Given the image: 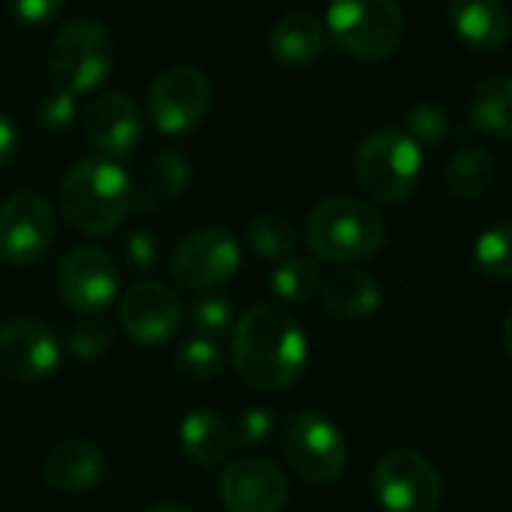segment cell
<instances>
[{"label":"cell","instance_id":"cell-1","mask_svg":"<svg viewBox=\"0 0 512 512\" xmlns=\"http://www.w3.org/2000/svg\"><path fill=\"white\" fill-rule=\"evenodd\" d=\"M231 360L249 387L276 393L288 390L303 375L309 342L288 309L261 303L234 324Z\"/></svg>","mask_w":512,"mask_h":512},{"label":"cell","instance_id":"cell-2","mask_svg":"<svg viewBox=\"0 0 512 512\" xmlns=\"http://www.w3.org/2000/svg\"><path fill=\"white\" fill-rule=\"evenodd\" d=\"M57 204L63 219L75 231L87 237H102L117 231L135 207V186L114 159L93 156L75 162L63 174Z\"/></svg>","mask_w":512,"mask_h":512},{"label":"cell","instance_id":"cell-3","mask_svg":"<svg viewBox=\"0 0 512 512\" xmlns=\"http://www.w3.org/2000/svg\"><path fill=\"white\" fill-rule=\"evenodd\" d=\"M306 243L327 264H357L384 249L387 222L369 201L333 195L309 213Z\"/></svg>","mask_w":512,"mask_h":512},{"label":"cell","instance_id":"cell-4","mask_svg":"<svg viewBox=\"0 0 512 512\" xmlns=\"http://www.w3.org/2000/svg\"><path fill=\"white\" fill-rule=\"evenodd\" d=\"M423 171V147L402 129H378L363 138L354 156V177L360 189L378 204L405 201Z\"/></svg>","mask_w":512,"mask_h":512},{"label":"cell","instance_id":"cell-5","mask_svg":"<svg viewBox=\"0 0 512 512\" xmlns=\"http://www.w3.org/2000/svg\"><path fill=\"white\" fill-rule=\"evenodd\" d=\"M324 30L345 54L378 63L399 51L405 12L399 0H333Z\"/></svg>","mask_w":512,"mask_h":512},{"label":"cell","instance_id":"cell-6","mask_svg":"<svg viewBox=\"0 0 512 512\" xmlns=\"http://www.w3.org/2000/svg\"><path fill=\"white\" fill-rule=\"evenodd\" d=\"M114 66V42L108 30L93 18H75L66 21L48 48V69L57 90L72 93L75 99L81 93L96 90Z\"/></svg>","mask_w":512,"mask_h":512},{"label":"cell","instance_id":"cell-7","mask_svg":"<svg viewBox=\"0 0 512 512\" xmlns=\"http://www.w3.org/2000/svg\"><path fill=\"white\" fill-rule=\"evenodd\" d=\"M282 450L291 471L312 486H330L348 468V441L342 429L318 411L288 417L282 429Z\"/></svg>","mask_w":512,"mask_h":512},{"label":"cell","instance_id":"cell-8","mask_svg":"<svg viewBox=\"0 0 512 512\" xmlns=\"http://www.w3.org/2000/svg\"><path fill=\"white\" fill-rule=\"evenodd\" d=\"M372 495L384 512H438L444 504V480L426 456L393 450L372 471Z\"/></svg>","mask_w":512,"mask_h":512},{"label":"cell","instance_id":"cell-9","mask_svg":"<svg viewBox=\"0 0 512 512\" xmlns=\"http://www.w3.org/2000/svg\"><path fill=\"white\" fill-rule=\"evenodd\" d=\"M213 87L210 78L195 66H168L147 90V111L159 132L183 135L195 129L210 111Z\"/></svg>","mask_w":512,"mask_h":512},{"label":"cell","instance_id":"cell-10","mask_svg":"<svg viewBox=\"0 0 512 512\" xmlns=\"http://www.w3.org/2000/svg\"><path fill=\"white\" fill-rule=\"evenodd\" d=\"M240 270V243L228 228L207 225L186 234L171 255V276L189 291H213Z\"/></svg>","mask_w":512,"mask_h":512},{"label":"cell","instance_id":"cell-11","mask_svg":"<svg viewBox=\"0 0 512 512\" xmlns=\"http://www.w3.org/2000/svg\"><path fill=\"white\" fill-rule=\"evenodd\" d=\"M54 210L45 195L21 189L0 204V261L27 267L45 258L54 243Z\"/></svg>","mask_w":512,"mask_h":512},{"label":"cell","instance_id":"cell-12","mask_svg":"<svg viewBox=\"0 0 512 512\" xmlns=\"http://www.w3.org/2000/svg\"><path fill=\"white\" fill-rule=\"evenodd\" d=\"M57 291L75 312L96 315L108 309L120 291V273L108 252L99 246H75L57 267Z\"/></svg>","mask_w":512,"mask_h":512},{"label":"cell","instance_id":"cell-13","mask_svg":"<svg viewBox=\"0 0 512 512\" xmlns=\"http://www.w3.org/2000/svg\"><path fill=\"white\" fill-rule=\"evenodd\" d=\"M60 366L57 336L36 318H12L0 324V369L24 384L45 381Z\"/></svg>","mask_w":512,"mask_h":512},{"label":"cell","instance_id":"cell-14","mask_svg":"<svg viewBox=\"0 0 512 512\" xmlns=\"http://www.w3.org/2000/svg\"><path fill=\"white\" fill-rule=\"evenodd\" d=\"M219 498L228 512H282L291 498V483L273 462L237 459L219 474Z\"/></svg>","mask_w":512,"mask_h":512},{"label":"cell","instance_id":"cell-15","mask_svg":"<svg viewBox=\"0 0 512 512\" xmlns=\"http://www.w3.org/2000/svg\"><path fill=\"white\" fill-rule=\"evenodd\" d=\"M183 321V309L162 282H135L120 297V324L141 348L165 345Z\"/></svg>","mask_w":512,"mask_h":512},{"label":"cell","instance_id":"cell-16","mask_svg":"<svg viewBox=\"0 0 512 512\" xmlns=\"http://www.w3.org/2000/svg\"><path fill=\"white\" fill-rule=\"evenodd\" d=\"M81 126H84L87 144L105 159L126 156L129 150L138 147V141L144 135L141 111L123 93H105V96L93 99L81 117Z\"/></svg>","mask_w":512,"mask_h":512},{"label":"cell","instance_id":"cell-17","mask_svg":"<svg viewBox=\"0 0 512 512\" xmlns=\"http://www.w3.org/2000/svg\"><path fill=\"white\" fill-rule=\"evenodd\" d=\"M105 474V453L87 438L57 444L42 462V480L57 495H84Z\"/></svg>","mask_w":512,"mask_h":512},{"label":"cell","instance_id":"cell-18","mask_svg":"<svg viewBox=\"0 0 512 512\" xmlns=\"http://www.w3.org/2000/svg\"><path fill=\"white\" fill-rule=\"evenodd\" d=\"M270 57L288 69H300L315 63L327 48V30L312 12H288L282 15L267 36Z\"/></svg>","mask_w":512,"mask_h":512},{"label":"cell","instance_id":"cell-19","mask_svg":"<svg viewBox=\"0 0 512 512\" xmlns=\"http://www.w3.org/2000/svg\"><path fill=\"white\" fill-rule=\"evenodd\" d=\"M321 303L327 306V312L339 321H363L369 315H375L384 303V294L378 288V282L354 267L336 270L321 282Z\"/></svg>","mask_w":512,"mask_h":512},{"label":"cell","instance_id":"cell-20","mask_svg":"<svg viewBox=\"0 0 512 512\" xmlns=\"http://www.w3.org/2000/svg\"><path fill=\"white\" fill-rule=\"evenodd\" d=\"M450 24L477 51H501L510 39V15L498 0H450Z\"/></svg>","mask_w":512,"mask_h":512},{"label":"cell","instance_id":"cell-21","mask_svg":"<svg viewBox=\"0 0 512 512\" xmlns=\"http://www.w3.org/2000/svg\"><path fill=\"white\" fill-rule=\"evenodd\" d=\"M180 444L186 456L201 468H216L228 459L234 450L231 444V426L207 408H195L180 423Z\"/></svg>","mask_w":512,"mask_h":512},{"label":"cell","instance_id":"cell-22","mask_svg":"<svg viewBox=\"0 0 512 512\" xmlns=\"http://www.w3.org/2000/svg\"><path fill=\"white\" fill-rule=\"evenodd\" d=\"M189 186V162L177 150H162L150 162L141 186L135 189V207L141 213L159 210L171 201H177Z\"/></svg>","mask_w":512,"mask_h":512},{"label":"cell","instance_id":"cell-23","mask_svg":"<svg viewBox=\"0 0 512 512\" xmlns=\"http://www.w3.org/2000/svg\"><path fill=\"white\" fill-rule=\"evenodd\" d=\"M468 117L477 129L498 141L512 138V81L507 75L486 78L468 99Z\"/></svg>","mask_w":512,"mask_h":512},{"label":"cell","instance_id":"cell-24","mask_svg":"<svg viewBox=\"0 0 512 512\" xmlns=\"http://www.w3.org/2000/svg\"><path fill=\"white\" fill-rule=\"evenodd\" d=\"M444 183L462 201H474V198L486 195L492 189V183H495V156L486 147L459 150L447 162Z\"/></svg>","mask_w":512,"mask_h":512},{"label":"cell","instance_id":"cell-25","mask_svg":"<svg viewBox=\"0 0 512 512\" xmlns=\"http://www.w3.org/2000/svg\"><path fill=\"white\" fill-rule=\"evenodd\" d=\"M321 270L312 261L303 258H285L279 261V267L270 273V291L285 300V303H297L306 306L321 294Z\"/></svg>","mask_w":512,"mask_h":512},{"label":"cell","instance_id":"cell-26","mask_svg":"<svg viewBox=\"0 0 512 512\" xmlns=\"http://www.w3.org/2000/svg\"><path fill=\"white\" fill-rule=\"evenodd\" d=\"M249 246L270 261H285L297 249V228L279 213H258L246 222Z\"/></svg>","mask_w":512,"mask_h":512},{"label":"cell","instance_id":"cell-27","mask_svg":"<svg viewBox=\"0 0 512 512\" xmlns=\"http://www.w3.org/2000/svg\"><path fill=\"white\" fill-rule=\"evenodd\" d=\"M171 366L186 381H213L225 366V351L216 339L192 336V339L177 345Z\"/></svg>","mask_w":512,"mask_h":512},{"label":"cell","instance_id":"cell-28","mask_svg":"<svg viewBox=\"0 0 512 512\" xmlns=\"http://www.w3.org/2000/svg\"><path fill=\"white\" fill-rule=\"evenodd\" d=\"M474 261L477 267L498 282H510L512 279V231L507 222L492 225L489 231L480 234L477 246H474Z\"/></svg>","mask_w":512,"mask_h":512},{"label":"cell","instance_id":"cell-29","mask_svg":"<svg viewBox=\"0 0 512 512\" xmlns=\"http://www.w3.org/2000/svg\"><path fill=\"white\" fill-rule=\"evenodd\" d=\"M189 324H192L195 336L219 339L222 333H228L234 327V306L219 294L198 297L189 309Z\"/></svg>","mask_w":512,"mask_h":512},{"label":"cell","instance_id":"cell-30","mask_svg":"<svg viewBox=\"0 0 512 512\" xmlns=\"http://www.w3.org/2000/svg\"><path fill=\"white\" fill-rule=\"evenodd\" d=\"M72 357L78 360H96L102 354L111 351L114 345V327L102 318H84L78 321L72 330H69V339H66Z\"/></svg>","mask_w":512,"mask_h":512},{"label":"cell","instance_id":"cell-31","mask_svg":"<svg viewBox=\"0 0 512 512\" xmlns=\"http://www.w3.org/2000/svg\"><path fill=\"white\" fill-rule=\"evenodd\" d=\"M276 432V414L270 408H249L231 426V444L237 450H261Z\"/></svg>","mask_w":512,"mask_h":512},{"label":"cell","instance_id":"cell-32","mask_svg":"<svg viewBox=\"0 0 512 512\" xmlns=\"http://www.w3.org/2000/svg\"><path fill=\"white\" fill-rule=\"evenodd\" d=\"M408 135L420 147H438V144H444L447 135H450V117H447V111L438 108V105H429V102L411 108V114H408Z\"/></svg>","mask_w":512,"mask_h":512},{"label":"cell","instance_id":"cell-33","mask_svg":"<svg viewBox=\"0 0 512 512\" xmlns=\"http://www.w3.org/2000/svg\"><path fill=\"white\" fill-rule=\"evenodd\" d=\"M36 114H39V123H42L45 129L60 132V129H66V126L75 120V96L66 93V90L51 87V90L39 99Z\"/></svg>","mask_w":512,"mask_h":512},{"label":"cell","instance_id":"cell-34","mask_svg":"<svg viewBox=\"0 0 512 512\" xmlns=\"http://www.w3.org/2000/svg\"><path fill=\"white\" fill-rule=\"evenodd\" d=\"M63 9V0H6V12L21 27H45Z\"/></svg>","mask_w":512,"mask_h":512},{"label":"cell","instance_id":"cell-35","mask_svg":"<svg viewBox=\"0 0 512 512\" xmlns=\"http://www.w3.org/2000/svg\"><path fill=\"white\" fill-rule=\"evenodd\" d=\"M123 255H126V264L138 273H147L150 267H156V258H159V249H156V240L147 234V231H132L126 240H123Z\"/></svg>","mask_w":512,"mask_h":512},{"label":"cell","instance_id":"cell-36","mask_svg":"<svg viewBox=\"0 0 512 512\" xmlns=\"http://www.w3.org/2000/svg\"><path fill=\"white\" fill-rule=\"evenodd\" d=\"M15 150H18V129L6 114H0V168L9 165Z\"/></svg>","mask_w":512,"mask_h":512},{"label":"cell","instance_id":"cell-37","mask_svg":"<svg viewBox=\"0 0 512 512\" xmlns=\"http://www.w3.org/2000/svg\"><path fill=\"white\" fill-rule=\"evenodd\" d=\"M144 512H192L189 507H183V504H171V501H165V504H153V507H147Z\"/></svg>","mask_w":512,"mask_h":512},{"label":"cell","instance_id":"cell-38","mask_svg":"<svg viewBox=\"0 0 512 512\" xmlns=\"http://www.w3.org/2000/svg\"><path fill=\"white\" fill-rule=\"evenodd\" d=\"M510 321H512V315H507L504 318V351L510 354Z\"/></svg>","mask_w":512,"mask_h":512}]
</instances>
